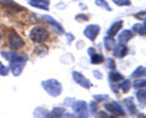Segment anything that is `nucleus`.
Listing matches in <instances>:
<instances>
[{"label":"nucleus","mask_w":146,"mask_h":118,"mask_svg":"<svg viewBox=\"0 0 146 118\" xmlns=\"http://www.w3.org/2000/svg\"><path fill=\"white\" fill-rule=\"evenodd\" d=\"M0 54L3 58L10 62L9 69L14 76H19L28 61V57L12 51H1Z\"/></svg>","instance_id":"1"},{"label":"nucleus","mask_w":146,"mask_h":118,"mask_svg":"<svg viewBox=\"0 0 146 118\" xmlns=\"http://www.w3.org/2000/svg\"><path fill=\"white\" fill-rule=\"evenodd\" d=\"M41 85L44 90L53 98L59 96L62 92V85L56 79L51 78L46 80H43L41 82Z\"/></svg>","instance_id":"2"},{"label":"nucleus","mask_w":146,"mask_h":118,"mask_svg":"<svg viewBox=\"0 0 146 118\" xmlns=\"http://www.w3.org/2000/svg\"><path fill=\"white\" fill-rule=\"evenodd\" d=\"M49 37V34L46 28L41 26H34L29 33V38L35 43H42L46 41Z\"/></svg>","instance_id":"3"},{"label":"nucleus","mask_w":146,"mask_h":118,"mask_svg":"<svg viewBox=\"0 0 146 118\" xmlns=\"http://www.w3.org/2000/svg\"><path fill=\"white\" fill-rule=\"evenodd\" d=\"M71 107L74 109V112L76 114L78 117L85 118L88 117L89 115L88 109V105L84 100H74Z\"/></svg>","instance_id":"4"},{"label":"nucleus","mask_w":146,"mask_h":118,"mask_svg":"<svg viewBox=\"0 0 146 118\" xmlns=\"http://www.w3.org/2000/svg\"><path fill=\"white\" fill-rule=\"evenodd\" d=\"M9 44L11 49L17 50L24 45V41L21 36L15 31L9 33L8 36Z\"/></svg>","instance_id":"5"},{"label":"nucleus","mask_w":146,"mask_h":118,"mask_svg":"<svg viewBox=\"0 0 146 118\" xmlns=\"http://www.w3.org/2000/svg\"><path fill=\"white\" fill-rule=\"evenodd\" d=\"M104 107L108 112H111V114L116 115V116H125V112L123 108L119 103L115 101L107 102L104 105Z\"/></svg>","instance_id":"6"},{"label":"nucleus","mask_w":146,"mask_h":118,"mask_svg":"<svg viewBox=\"0 0 146 118\" xmlns=\"http://www.w3.org/2000/svg\"><path fill=\"white\" fill-rule=\"evenodd\" d=\"M101 31V26L98 24L88 25L84 31V34L87 38L91 41H94Z\"/></svg>","instance_id":"7"},{"label":"nucleus","mask_w":146,"mask_h":118,"mask_svg":"<svg viewBox=\"0 0 146 118\" xmlns=\"http://www.w3.org/2000/svg\"><path fill=\"white\" fill-rule=\"evenodd\" d=\"M72 76L74 81L76 83H78V85H80L81 87L86 88V89H90L93 86V84L91 83L90 80L86 78L82 73L78 72V71H73Z\"/></svg>","instance_id":"8"},{"label":"nucleus","mask_w":146,"mask_h":118,"mask_svg":"<svg viewBox=\"0 0 146 118\" xmlns=\"http://www.w3.org/2000/svg\"><path fill=\"white\" fill-rule=\"evenodd\" d=\"M42 18L47 24L51 25L52 27H54V28H55L56 31L58 34H61H61H64V27H63L62 25H61L59 22H58L55 18H53L51 16L44 14V15L42 16Z\"/></svg>","instance_id":"9"},{"label":"nucleus","mask_w":146,"mask_h":118,"mask_svg":"<svg viewBox=\"0 0 146 118\" xmlns=\"http://www.w3.org/2000/svg\"><path fill=\"white\" fill-rule=\"evenodd\" d=\"M113 55L116 58H123L126 55L128 49V47L123 43H119L118 45H115L113 49Z\"/></svg>","instance_id":"10"},{"label":"nucleus","mask_w":146,"mask_h":118,"mask_svg":"<svg viewBox=\"0 0 146 118\" xmlns=\"http://www.w3.org/2000/svg\"><path fill=\"white\" fill-rule=\"evenodd\" d=\"M50 4V0H30L29 1V4L31 7L35 8L40 9L48 11V6Z\"/></svg>","instance_id":"11"},{"label":"nucleus","mask_w":146,"mask_h":118,"mask_svg":"<svg viewBox=\"0 0 146 118\" xmlns=\"http://www.w3.org/2000/svg\"><path fill=\"white\" fill-rule=\"evenodd\" d=\"M123 25V20H119V21L114 22L107 31V35L111 37H114L118 34V31L122 28Z\"/></svg>","instance_id":"12"},{"label":"nucleus","mask_w":146,"mask_h":118,"mask_svg":"<svg viewBox=\"0 0 146 118\" xmlns=\"http://www.w3.org/2000/svg\"><path fill=\"white\" fill-rule=\"evenodd\" d=\"M0 4H1L4 7H7L9 9V11H19L23 9V7L19 6L12 0H0Z\"/></svg>","instance_id":"13"},{"label":"nucleus","mask_w":146,"mask_h":118,"mask_svg":"<svg viewBox=\"0 0 146 118\" xmlns=\"http://www.w3.org/2000/svg\"><path fill=\"white\" fill-rule=\"evenodd\" d=\"M134 36V34L131 30L128 29H124L121 31L119 34L118 36V40L119 41V43H127L133 38V37Z\"/></svg>","instance_id":"14"},{"label":"nucleus","mask_w":146,"mask_h":118,"mask_svg":"<svg viewBox=\"0 0 146 118\" xmlns=\"http://www.w3.org/2000/svg\"><path fill=\"white\" fill-rule=\"evenodd\" d=\"M123 102L124 103L125 107L128 109V111L129 112L130 114H131V115H135V114H136V106H135V102H134V100L132 97H129V98H125V100H123Z\"/></svg>","instance_id":"15"},{"label":"nucleus","mask_w":146,"mask_h":118,"mask_svg":"<svg viewBox=\"0 0 146 118\" xmlns=\"http://www.w3.org/2000/svg\"><path fill=\"white\" fill-rule=\"evenodd\" d=\"M48 48L45 45H39L35 47L34 50V53L38 57H44L48 53Z\"/></svg>","instance_id":"16"},{"label":"nucleus","mask_w":146,"mask_h":118,"mask_svg":"<svg viewBox=\"0 0 146 118\" xmlns=\"http://www.w3.org/2000/svg\"><path fill=\"white\" fill-rule=\"evenodd\" d=\"M49 112L46 109L38 107L34 109L33 115L35 117H49Z\"/></svg>","instance_id":"17"},{"label":"nucleus","mask_w":146,"mask_h":118,"mask_svg":"<svg viewBox=\"0 0 146 118\" xmlns=\"http://www.w3.org/2000/svg\"><path fill=\"white\" fill-rule=\"evenodd\" d=\"M146 75V68L143 65L137 67L133 72L131 73V77L133 78H140V77H144Z\"/></svg>","instance_id":"18"},{"label":"nucleus","mask_w":146,"mask_h":118,"mask_svg":"<svg viewBox=\"0 0 146 118\" xmlns=\"http://www.w3.org/2000/svg\"><path fill=\"white\" fill-rule=\"evenodd\" d=\"M109 80L112 82H117L119 81L123 80L124 79V76L120 73L117 72L115 70L111 71L109 73Z\"/></svg>","instance_id":"19"},{"label":"nucleus","mask_w":146,"mask_h":118,"mask_svg":"<svg viewBox=\"0 0 146 118\" xmlns=\"http://www.w3.org/2000/svg\"><path fill=\"white\" fill-rule=\"evenodd\" d=\"M115 44V41L114 40L113 37L109 36H107L104 38V45H105V48L107 51H111L114 48Z\"/></svg>","instance_id":"20"},{"label":"nucleus","mask_w":146,"mask_h":118,"mask_svg":"<svg viewBox=\"0 0 146 118\" xmlns=\"http://www.w3.org/2000/svg\"><path fill=\"white\" fill-rule=\"evenodd\" d=\"M133 30L134 32L139 34L141 36H145L146 34L145 31V25L144 24H141V23H137L133 26Z\"/></svg>","instance_id":"21"},{"label":"nucleus","mask_w":146,"mask_h":118,"mask_svg":"<svg viewBox=\"0 0 146 118\" xmlns=\"http://www.w3.org/2000/svg\"><path fill=\"white\" fill-rule=\"evenodd\" d=\"M65 113V109L63 107H54L49 114L50 117L58 118L61 117Z\"/></svg>","instance_id":"22"},{"label":"nucleus","mask_w":146,"mask_h":118,"mask_svg":"<svg viewBox=\"0 0 146 118\" xmlns=\"http://www.w3.org/2000/svg\"><path fill=\"white\" fill-rule=\"evenodd\" d=\"M118 89L122 90L123 93H127V92L131 90V81H130V80L128 79L124 80L122 82L118 84Z\"/></svg>","instance_id":"23"},{"label":"nucleus","mask_w":146,"mask_h":118,"mask_svg":"<svg viewBox=\"0 0 146 118\" xmlns=\"http://www.w3.org/2000/svg\"><path fill=\"white\" fill-rule=\"evenodd\" d=\"M146 90L145 89H142L138 90L136 92V98L138 99V102L143 105V106L145 105V102H146Z\"/></svg>","instance_id":"24"},{"label":"nucleus","mask_w":146,"mask_h":118,"mask_svg":"<svg viewBox=\"0 0 146 118\" xmlns=\"http://www.w3.org/2000/svg\"><path fill=\"white\" fill-rule=\"evenodd\" d=\"M96 5H97L98 7H101L103 9L106 10L107 11H112V9L110 7V5L108 4V3L107 2L106 0H96L95 1Z\"/></svg>","instance_id":"25"},{"label":"nucleus","mask_w":146,"mask_h":118,"mask_svg":"<svg viewBox=\"0 0 146 118\" xmlns=\"http://www.w3.org/2000/svg\"><path fill=\"white\" fill-rule=\"evenodd\" d=\"M104 58L101 54H98L95 53L93 54L91 56V63L92 64H95V65H98V64L104 62Z\"/></svg>","instance_id":"26"},{"label":"nucleus","mask_w":146,"mask_h":118,"mask_svg":"<svg viewBox=\"0 0 146 118\" xmlns=\"http://www.w3.org/2000/svg\"><path fill=\"white\" fill-rule=\"evenodd\" d=\"M146 85V80L145 79H138L135 80L133 83L134 89H139L141 88H145Z\"/></svg>","instance_id":"27"},{"label":"nucleus","mask_w":146,"mask_h":118,"mask_svg":"<svg viewBox=\"0 0 146 118\" xmlns=\"http://www.w3.org/2000/svg\"><path fill=\"white\" fill-rule=\"evenodd\" d=\"M97 102H103L109 99V95L108 94H98V95H93Z\"/></svg>","instance_id":"28"},{"label":"nucleus","mask_w":146,"mask_h":118,"mask_svg":"<svg viewBox=\"0 0 146 118\" xmlns=\"http://www.w3.org/2000/svg\"><path fill=\"white\" fill-rule=\"evenodd\" d=\"M106 66L108 68L111 70V71H114V70L116 69V65H115V63L113 59L111 58H107L106 60Z\"/></svg>","instance_id":"29"},{"label":"nucleus","mask_w":146,"mask_h":118,"mask_svg":"<svg viewBox=\"0 0 146 118\" xmlns=\"http://www.w3.org/2000/svg\"><path fill=\"white\" fill-rule=\"evenodd\" d=\"M113 3L118 7L123 6H129L131 4V0H113Z\"/></svg>","instance_id":"30"},{"label":"nucleus","mask_w":146,"mask_h":118,"mask_svg":"<svg viewBox=\"0 0 146 118\" xmlns=\"http://www.w3.org/2000/svg\"><path fill=\"white\" fill-rule=\"evenodd\" d=\"M9 72V68L5 66L0 61V75L1 76H7Z\"/></svg>","instance_id":"31"},{"label":"nucleus","mask_w":146,"mask_h":118,"mask_svg":"<svg viewBox=\"0 0 146 118\" xmlns=\"http://www.w3.org/2000/svg\"><path fill=\"white\" fill-rule=\"evenodd\" d=\"M89 111L91 112V113L94 114L98 109V102L96 101L91 100V102H89Z\"/></svg>","instance_id":"32"},{"label":"nucleus","mask_w":146,"mask_h":118,"mask_svg":"<svg viewBox=\"0 0 146 118\" xmlns=\"http://www.w3.org/2000/svg\"><path fill=\"white\" fill-rule=\"evenodd\" d=\"M76 20L78 22H84V21H87L88 20V16L86 15L85 14H80L76 16Z\"/></svg>","instance_id":"33"},{"label":"nucleus","mask_w":146,"mask_h":118,"mask_svg":"<svg viewBox=\"0 0 146 118\" xmlns=\"http://www.w3.org/2000/svg\"><path fill=\"white\" fill-rule=\"evenodd\" d=\"M145 14H146V11H140V12L136 13V14L134 15V16L136 18L139 20H145Z\"/></svg>","instance_id":"34"},{"label":"nucleus","mask_w":146,"mask_h":118,"mask_svg":"<svg viewBox=\"0 0 146 118\" xmlns=\"http://www.w3.org/2000/svg\"><path fill=\"white\" fill-rule=\"evenodd\" d=\"M93 74H94V77L98 80L103 79V78H104V76H103V74L101 73L99 71H98V70H95V71H93Z\"/></svg>","instance_id":"35"},{"label":"nucleus","mask_w":146,"mask_h":118,"mask_svg":"<svg viewBox=\"0 0 146 118\" xmlns=\"http://www.w3.org/2000/svg\"><path fill=\"white\" fill-rule=\"evenodd\" d=\"M74 100H74V98H66L65 100H64V104H65L66 105H67V106L71 107V105H72L73 102H74Z\"/></svg>","instance_id":"36"},{"label":"nucleus","mask_w":146,"mask_h":118,"mask_svg":"<svg viewBox=\"0 0 146 118\" xmlns=\"http://www.w3.org/2000/svg\"><path fill=\"white\" fill-rule=\"evenodd\" d=\"M66 35V38H67V39H68V44H71V41H73L74 39H75V37H74V35H73V34H71V33H67Z\"/></svg>","instance_id":"37"},{"label":"nucleus","mask_w":146,"mask_h":118,"mask_svg":"<svg viewBox=\"0 0 146 118\" xmlns=\"http://www.w3.org/2000/svg\"><path fill=\"white\" fill-rule=\"evenodd\" d=\"M97 117H98L106 118V117H108V115L107 113H106L104 111H101V112H99L98 114H97Z\"/></svg>","instance_id":"38"},{"label":"nucleus","mask_w":146,"mask_h":118,"mask_svg":"<svg viewBox=\"0 0 146 118\" xmlns=\"http://www.w3.org/2000/svg\"><path fill=\"white\" fill-rule=\"evenodd\" d=\"M95 53H96V49L94 48H93V47H89V48H88V55L91 56V55H92L93 54Z\"/></svg>","instance_id":"39"},{"label":"nucleus","mask_w":146,"mask_h":118,"mask_svg":"<svg viewBox=\"0 0 146 118\" xmlns=\"http://www.w3.org/2000/svg\"><path fill=\"white\" fill-rule=\"evenodd\" d=\"M1 34H0V41H1Z\"/></svg>","instance_id":"40"}]
</instances>
